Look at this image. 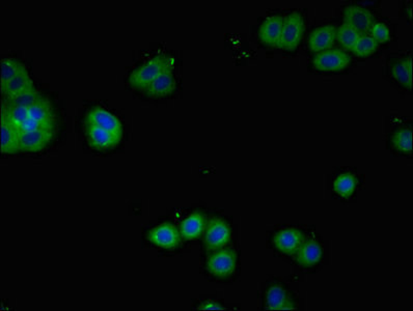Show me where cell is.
<instances>
[{
  "label": "cell",
  "mask_w": 413,
  "mask_h": 311,
  "mask_svg": "<svg viewBox=\"0 0 413 311\" xmlns=\"http://www.w3.org/2000/svg\"><path fill=\"white\" fill-rule=\"evenodd\" d=\"M239 268V255L233 248L211 251L205 262L206 272L217 280L230 279Z\"/></svg>",
  "instance_id": "3957f363"
},
{
  "label": "cell",
  "mask_w": 413,
  "mask_h": 311,
  "mask_svg": "<svg viewBox=\"0 0 413 311\" xmlns=\"http://www.w3.org/2000/svg\"><path fill=\"white\" fill-rule=\"evenodd\" d=\"M390 74L397 85L405 90L412 88V56L397 59L390 65Z\"/></svg>",
  "instance_id": "d6986e66"
},
{
  "label": "cell",
  "mask_w": 413,
  "mask_h": 311,
  "mask_svg": "<svg viewBox=\"0 0 413 311\" xmlns=\"http://www.w3.org/2000/svg\"><path fill=\"white\" fill-rule=\"evenodd\" d=\"M304 32V20L300 13L293 12L285 18L282 35L278 47L293 51L300 46Z\"/></svg>",
  "instance_id": "52a82bcc"
},
{
  "label": "cell",
  "mask_w": 413,
  "mask_h": 311,
  "mask_svg": "<svg viewBox=\"0 0 413 311\" xmlns=\"http://www.w3.org/2000/svg\"><path fill=\"white\" fill-rule=\"evenodd\" d=\"M344 23L352 25L362 32H369L374 23V16L368 8L360 6H349L344 10Z\"/></svg>",
  "instance_id": "9a60e30c"
},
{
  "label": "cell",
  "mask_w": 413,
  "mask_h": 311,
  "mask_svg": "<svg viewBox=\"0 0 413 311\" xmlns=\"http://www.w3.org/2000/svg\"><path fill=\"white\" fill-rule=\"evenodd\" d=\"M25 71H27L25 66L19 59L14 57H4L1 59V85H6Z\"/></svg>",
  "instance_id": "cb8c5ba5"
},
{
  "label": "cell",
  "mask_w": 413,
  "mask_h": 311,
  "mask_svg": "<svg viewBox=\"0 0 413 311\" xmlns=\"http://www.w3.org/2000/svg\"><path fill=\"white\" fill-rule=\"evenodd\" d=\"M175 88H177V79L173 74V67L164 70L161 74L158 75L144 92L149 98L160 99L171 96L175 92Z\"/></svg>",
  "instance_id": "4fadbf2b"
},
{
  "label": "cell",
  "mask_w": 413,
  "mask_h": 311,
  "mask_svg": "<svg viewBox=\"0 0 413 311\" xmlns=\"http://www.w3.org/2000/svg\"><path fill=\"white\" fill-rule=\"evenodd\" d=\"M173 66V61L171 56L158 53L132 71L128 77L129 87L136 90H144L158 75Z\"/></svg>",
  "instance_id": "7a4b0ae2"
},
{
  "label": "cell",
  "mask_w": 413,
  "mask_h": 311,
  "mask_svg": "<svg viewBox=\"0 0 413 311\" xmlns=\"http://www.w3.org/2000/svg\"><path fill=\"white\" fill-rule=\"evenodd\" d=\"M357 176L348 171L338 174L333 181V190L343 198L351 197L357 190Z\"/></svg>",
  "instance_id": "603a6c76"
},
{
  "label": "cell",
  "mask_w": 413,
  "mask_h": 311,
  "mask_svg": "<svg viewBox=\"0 0 413 311\" xmlns=\"http://www.w3.org/2000/svg\"><path fill=\"white\" fill-rule=\"evenodd\" d=\"M197 310H226L225 306L223 304L219 303L217 301H212V300H208V301L202 302L197 306Z\"/></svg>",
  "instance_id": "83f0119b"
},
{
  "label": "cell",
  "mask_w": 413,
  "mask_h": 311,
  "mask_svg": "<svg viewBox=\"0 0 413 311\" xmlns=\"http://www.w3.org/2000/svg\"><path fill=\"white\" fill-rule=\"evenodd\" d=\"M390 145L397 153L403 155H412V126H403L395 129L390 136Z\"/></svg>",
  "instance_id": "44dd1931"
},
{
  "label": "cell",
  "mask_w": 413,
  "mask_h": 311,
  "mask_svg": "<svg viewBox=\"0 0 413 311\" xmlns=\"http://www.w3.org/2000/svg\"><path fill=\"white\" fill-rule=\"evenodd\" d=\"M351 59L348 53L340 49H327L314 57L313 66L321 72H338L350 65Z\"/></svg>",
  "instance_id": "30bf717a"
},
{
  "label": "cell",
  "mask_w": 413,
  "mask_h": 311,
  "mask_svg": "<svg viewBox=\"0 0 413 311\" xmlns=\"http://www.w3.org/2000/svg\"><path fill=\"white\" fill-rule=\"evenodd\" d=\"M335 34L337 28L331 24L315 28L309 37V49L316 52L328 49L335 43Z\"/></svg>",
  "instance_id": "e0dca14e"
},
{
  "label": "cell",
  "mask_w": 413,
  "mask_h": 311,
  "mask_svg": "<svg viewBox=\"0 0 413 311\" xmlns=\"http://www.w3.org/2000/svg\"><path fill=\"white\" fill-rule=\"evenodd\" d=\"M181 237L179 229L169 222L154 227L148 233L149 241L164 249H173L179 246Z\"/></svg>",
  "instance_id": "7c38bea8"
},
{
  "label": "cell",
  "mask_w": 413,
  "mask_h": 311,
  "mask_svg": "<svg viewBox=\"0 0 413 311\" xmlns=\"http://www.w3.org/2000/svg\"><path fill=\"white\" fill-rule=\"evenodd\" d=\"M56 134L45 131L23 132L19 134L20 151L39 153L49 147Z\"/></svg>",
  "instance_id": "5bb4252c"
},
{
  "label": "cell",
  "mask_w": 413,
  "mask_h": 311,
  "mask_svg": "<svg viewBox=\"0 0 413 311\" xmlns=\"http://www.w3.org/2000/svg\"><path fill=\"white\" fill-rule=\"evenodd\" d=\"M378 43L370 35H362L352 48V51L360 57L369 56L377 50Z\"/></svg>",
  "instance_id": "484cf974"
},
{
  "label": "cell",
  "mask_w": 413,
  "mask_h": 311,
  "mask_svg": "<svg viewBox=\"0 0 413 311\" xmlns=\"http://www.w3.org/2000/svg\"><path fill=\"white\" fill-rule=\"evenodd\" d=\"M307 236L296 227H285L276 231L271 238V246L276 252L283 257H294Z\"/></svg>",
  "instance_id": "5b68a950"
},
{
  "label": "cell",
  "mask_w": 413,
  "mask_h": 311,
  "mask_svg": "<svg viewBox=\"0 0 413 311\" xmlns=\"http://www.w3.org/2000/svg\"><path fill=\"white\" fill-rule=\"evenodd\" d=\"M85 134L90 147L96 151H111L121 142L111 132L91 123H85Z\"/></svg>",
  "instance_id": "8fae6325"
},
{
  "label": "cell",
  "mask_w": 413,
  "mask_h": 311,
  "mask_svg": "<svg viewBox=\"0 0 413 311\" xmlns=\"http://www.w3.org/2000/svg\"><path fill=\"white\" fill-rule=\"evenodd\" d=\"M34 81L30 78L27 71L21 73L12 80L1 85V92L4 99L17 98L28 92H36Z\"/></svg>",
  "instance_id": "2e32d148"
},
{
  "label": "cell",
  "mask_w": 413,
  "mask_h": 311,
  "mask_svg": "<svg viewBox=\"0 0 413 311\" xmlns=\"http://www.w3.org/2000/svg\"><path fill=\"white\" fill-rule=\"evenodd\" d=\"M85 123H91V125L103 128L122 140L123 132H124L122 123L113 114L103 108L102 106L94 105L89 108L85 112Z\"/></svg>",
  "instance_id": "9c48e42d"
},
{
  "label": "cell",
  "mask_w": 413,
  "mask_h": 311,
  "mask_svg": "<svg viewBox=\"0 0 413 311\" xmlns=\"http://www.w3.org/2000/svg\"><path fill=\"white\" fill-rule=\"evenodd\" d=\"M263 308L267 310H297V297L280 280L267 283L263 293Z\"/></svg>",
  "instance_id": "277c9868"
},
{
  "label": "cell",
  "mask_w": 413,
  "mask_h": 311,
  "mask_svg": "<svg viewBox=\"0 0 413 311\" xmlns=\"http://www.w3.org/2000/svg\"><path fill=\"white\" fill-rule=\"evenodd\" d=\"M1 154L14 155L20 152L19 133L8 121L1 120Z\"/></svg>",
  "instance_id": "7402d4cb"
},
{
  "label": "cell",
  "mask_w": 413,
  "mask_h": 311,
  "mask_svg": "<svg viewBox=\"0 0 413 311\" xmlns=\"http://www.w3.org/2000/svg\"><path fill=\"white\" fill-rule=\"evenodd\" d=\"M232 228L226 219L215 217L208 222L204 236V248L207 251H214L223 248L232 241Z\"/></svg>",
  "instance_id": "8992f818"
},
{
  "label": "cell",
  "mask_w": 413,
  "mask_h": 311,
  "mask_svg": "<svg viewBox=\"0 0 413 311\" xmlns=\"http://www.w3.org/2000/svg\"><path fill=\"white\" fill-rule=\"evenodd\" d=\"M370 37H373L378 44L386 43L390 39V28L381 22H375L369 30Z\"/></svg>",
  "instance_id": "4316f807"
},
{
  "label": "cell",
  "mask_w": 413,
  "mask_h": 311,
  "mask_svg": "<svg viewBox=\"0 0 413 311\" xmlns=\"http://www.w3.org/2000/svg\"><path fill=\"white\" fill-rule=\"evenodd\" d=\"M205 215L201 212H195L182 221L180 225V233H181L183 239L190 241V240H195L201 237L202 233L205 231Z\"/></svg>",
  "instance_id": "ffe728a7"
},
{
  "label": "cell",
  "mask_w": 413,
  "mask_h": 311,
  "mask_svg": "<svg viewBox=\"0 0 413 311\" xmlns=\"http://www.w3.org/2000/svg\"><path fill=\"white\" fill-rule=\"evenodd\" d=\"M324 259V247L315 238L305 239L294 255L296 264L303 270H314Z\"/></svg>",
  "instance_id": "ba28073f"
},
{
  "label": "cell",
  "mask_w": 413,
  "mask_h": 311,
  "mask_svg": "<svg viewBox=\"0 0 413 311\" xmlns=\"http://www.w3.org/2000/svg\"><path fill=\"white\" fill-rule=\"evenodd\" d=\"M1 120L8 121L18 133L45 131L56 134L58 118L56 108L49 99L39 96L30 106L10 105L2 102Z\"/></svg>",
  "instance_id": "6da1fadb"
},
{
  "label": "cell",
  "mask_w": 413,
  "mask_h": 311,
  "mask_svg": "<svg viewBox=\"0 0 413 311\" xmlns=\"http://www.w3.org/2000/svg\"><path fill=\"white\" fill-rule=\"evenodd\" d=\"M362 32L352 25L347 23H343L337 30L335 37L338 43L345 48V49L352 50L357 44V39L362 37Z\"/></svg>",
  "instance_id": "d4e9b609"
},
{
  "label": "cell",
  "mask_w": 413,
  "mask_h": 311,
  "mask_svg": "<svg viewBox=\"0 0 413 311\" xmlns=\"http://www.w3.org/2000/svg\"><path fill=\"white\" fill-rule=\"evenodd\" d=\"M283 22H285V18L280 15H273L264 20L259 30L261 41L267 45L278 47L281 35H282Z\"/></svg>",
  "instance_id": "ac0fdd59"
}]
</instances>
